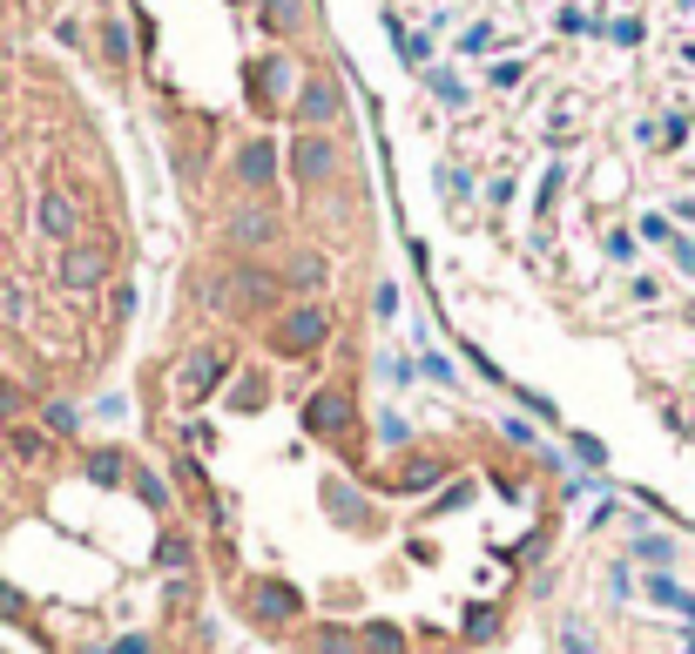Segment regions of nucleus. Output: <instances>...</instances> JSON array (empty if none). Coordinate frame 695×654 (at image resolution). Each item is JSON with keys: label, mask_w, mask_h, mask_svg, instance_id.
I'll use <instances>...</instances> for the list:
<instances>
[{"label": "nucleus", "mask_w": 695, "mask_h": 654, "mask_svg": "<svg viewBox=\"0 0 695 654\" xmlns=\"http://www.w3.org/2000/svg\"><path fill=\"white\" fill-rule=\"evenodd\" d=\"M115 654H156L149 641H115Z\"/></svg>", "instance_id": "13"}, {"label": "nucleus", "mask_w": 695, "mask_h": 654, "mask_svg": "<svg viewBox=\"0 0 695 654\" xmlns=\"http://www.w3.org/2000/svg\"><path fill=\"white\" fill-rule=\"evenodd\" d=\"M55 277H61L68 290H95V284L108 277V250H102V243H68L61 263H55Z\"/></svg>", "instance_id": "1"}, {"label": "nucleus", "mask_w": 695, "mask_h": 654, "mask_svg": "<svg viewBox=\"0 0 695 654\" xmlns=\"http://www.w3.org/2000/svg\"><path fill=\"white\" fill-rule=\"evenodd\" d=\"M210 384H216V358H210V352H197V358L182 365V378H176V392H182V399H203Z\"/></svg>", "instance_id": "4"}, {"label": "nucleus", "mask_w": 695, "mask_h": 654, "mask_svg": "<svg viewBox=\"0 0 695 654\" xmlns=\"http://www.w3.org/2000/svg\"><path fill=\"white\" fill-rule=\"evenodd\" d=\"M42 426H48V432H74V405H48Z\"/></svg>", "instance_id": "12"}, {"label": "nucleus", "mask_w": 695, "mask_h": 654, "mask_svg": "<svg viewBox=\"0 0 695 654\" xmlns=\"http://www.w3.org/2000/svg\"><path fill=\"white\" fill-rule=\"evenodd\" d=\"M493 634H499V614H486V607H480L473 621H467V641H493Z\"/></svg>", "instance_id": "10"}, {"label": "nucleus", "mask_w": 695, "mask_h": 654, "mask_svg": "<svg viewBox=\"0 0 695 654\" xmlns=\"http://www.w3.org/2000/svg\"><path fill=\"white\" fill-rule=\"evenodd\" d=\"M325 337H331V318L318 311V304H304V311H291V318L278 324V352H291V358H297V352H318Z\"/></svg>", "instance_id": "2"}, {"label": "nucleus", "mask_w": 695, "mask_h": 654, "mask_svg": "<svg viewBox=\"0 0 695 654\" xmlns=\"http://www.w3.org/2000/svg\"><path fill=\"white\" fill-rule=\"evenodd\" d=\"M304 426H311V432H352V399H344V392H318L311 405H304Z\"/></svg>", "instance_id": "3"}, {"label": "nucleus", "mask_w": 695, "mask_h": 654, "mask_svg": "<svg viewBox=\"0 0 695 654\" xmlns=\"http://www.w3.org/2000/svg\"><path fill=\"white\" fill-rule=\"evenodd\" d=\"M331 108H338V88H325V82H311V88H304V115H311V122H325Z\"/></svg>", "instance_id": "8"}, {"label": "nucleus", "mask_w": 695, "mask_h": 654, "mask_svg": "<svg viewBox=\"0 0 695 654\" xmlns=\"http://www.w3.org/2000/svg\"><path fill=\"white\" fill-rule=\"evenodd\" d=\"M325 169H331V142H304V148H297V176L318 182Z\"/></svg>", "instance_id": "7"}, {"label": "nucleus", "mask_w": 695, "mask_h": 654, "mask_svg": "<svg viewBox=\"0 0 695 654\" xmlns=\"http://www.w3.org/2000/svg\"><path fill=\"white\" fill-rule=\"evenodd\" d=\"M0 318H8V324H14V318H27V297H21L14 284H0Z\"/></svg>", "instance_id": "11"}, {"label": "nucleus", "mask_w": 695, "mask_h": 654, "mask_svg": "<svg viewBox=\"0 0 695 654\" xmlns=\"http://www.w3.org/2000/svg\"><path fill=\"white\" fill-rule=\"evenodd\" d=\"M291 284H297V290H318V284H325V263H318V257H297Z\"/></svg>", "instance_id": "9"}, {"label": "nucleus", "mask_w": 695, "mask_h": 654, "mask_svg": "<svg viewBox=\"0 0 695 654\" xmlns=\"http://www.w3.org/2000/svg\"><path fill=\"white\" fill-rule=\"evenodd\" d=\"M250 607H257V621H291V614H297V594H291V587H278V594L263 587Z\"/></svg>", "instance_id": "6"}, {"label": "nucleus", "mask_w": 695, "mask_h": 654, "mask_svg": "<svg viewBox=\"0 0 695 654\" xmlns=\"http://www.w3.org/2000/svg\"><path fill=\"white\" fill-rule=\"evenodd\" d=\"M42 229L68 243L74 229H82V216H74V203H68V197H48V203H42Z\"/></svg>", "instance_id": "5"}]
</instances>
